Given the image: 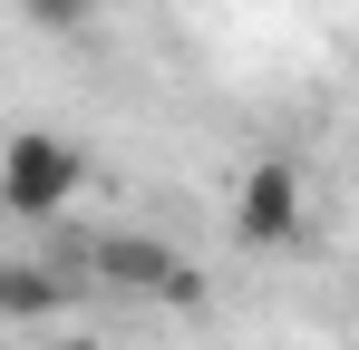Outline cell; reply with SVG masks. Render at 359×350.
I'll return each instance as SVG.
<instances>
[{"label": "cell", "instance_id": "cell-1", "mask_svg": "<svg viewBox=\"0 0 359 350\" xmlns=\"http://www.w3.org/2000/svg\"><path fill=\"white\" fill-rule=\"evenodd\" d=\"M78 185H88V146L59 127H20L0 146V214H20V224H59Z\"/></svg>", "mask_w": 359, "mask_h": 350}, {"label": "cell", "instance_id": "cell-2", "mask_svg": "<svg viewBox=\"0 0 359 350\" xmlns=\"http://www.w3.org/2000/svg\"><path fill=\"white\" fill-rule=\"evenodd\" d=\"M311 233V175L301 156H252L233 185V243L243 253H292Z\"/></svg>", "mask_w": 359, "mask_h": 350}, {"label": "cell", "instance_id": "cell-3", "mask_svg": "<svg viewBox=\"0 0 359 350\" xmlns=\"http://www.w3.org/2000/svg\"><path fill=\"white\" fill-rule=\"evenodd\" d=\"M88 273L107 292H156V302H204V273L184 263L165 233H97L88 243Z\"/></svg>", "mask_w": 359, "mask_h": 350}, {"label": "cell", "instance_id": "cell-4", "mask_svg": "<svg viewBox=\"0 0 359 350\" xmlns=\"http://www.w3.org/2000/svg\"><path fill=\"white\" fill-rule=\"evenodd\" d=\"M117 0H20V20L29 30H49V39H78V30H97Z\"/></svg>", "mask_w": 359, "mask_h": 350}, {"label": "cell", "instance_id": "cell-5", "mask_svg": "<svg viewBox=\"0 0 359 350\" xmlns=\"http://www.w3.org/2000/svg\"><path fill=\"white\" fill-rule=\"evenodd\" d=\"M20 302H29V263H0V321H20Z\"/></svg>", "mask_w": 359, "mask_h": 350}, {"label": "cell", "instance_id": "cell-6", "mask_svg": "<svg viewBox=\"0 0 359 350\" xmlns=\"http://www.w3.org/2000/svg\"><path fill=\"white\" fill-rule=\"evenodd\" d=\"M39 350H107V341H88V331H59V341H39Z\"/></svg>", "mask_w": 359, "mask_h": 350}]
</instances>
